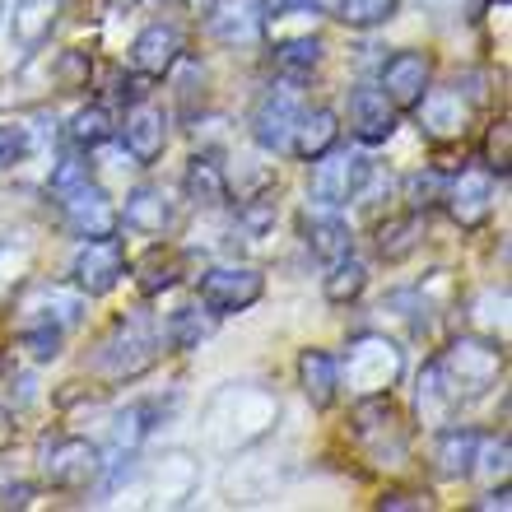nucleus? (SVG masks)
I'll use <instances>...</instances> for the list:
<instances>
[{"mask_svg": "<svg viewBox=\"0 0 512 512\" xmlns=\"http://www.w3.org/2000/svg\"><path fill=\"white\" fill-rule=\"evenodd\" d=\"M275 419H280V401L266 387H229L210 405V443L224 452L252 447L275 429Z\"/></svg>", "mask_w": 512, "mask_h": 512, "instance_id": "1", "label": "nucleus"}, {"mask_svg": "<svg viewBox=\"0 0 512 512\" xmlns=\"http://www.w3.org/2000/svg\"><path fill=\"white\" fill-rule=\"evenodd\" d=\"M154 364H159V336H154L149 317H140V312H131V317L112 326L94 354V373H103L108 382H135L145 378Z\"/></svg>", "mask_w": 512, "mask_h": 512, "instance_id": "2", "label": "nucleus"}, {"mask_svg": "<svg viewBox=\"0 0 512 512\" xmlns=\"http://www.w3.org/2000/svg\"><path fill=\"white\" fill-rule=\"evenodd\" d=\"M433 364H438V373L447 378V387H452V396H457L461 405L480 401V396H485L489 387H499V378H503V350L485 336L452 340Z\"/></svg>", "mask_w": 512, "mask_h": 512, "instance_id": "3", "label": "nucleus"}, {"mask_svg": "<svg viewBox=\"0 0 512 512\" xmlns=\"http://www.w3.org/2000/svg\"><path fill=\"white\" fill-rule=\"evenodd\" d=\"M405 373V354L387 336H359L345 354V382L354 396H387Z\"/></svg>", "mask_w": 512, "mask_h": 512, "instance_id": "4", "label": "nucleus"}, {"mask_svg": "<svg viewBox=\"0 0 512 512\" xmlns=\"http://www.w3.org/2000/svg\"><path fill=\"white\" fill-rule=\"evenodd\" d=\"M368 177H373V163L364 154H350V149H326L312 159V177H308V196L312 205H326V210H340L359 196Z\"/></svg>", "mask_w": 512, "mask_h": 512, "instance_id": "5", "label": "nucleus"}, {"mask_svg": "<svg viewBox=\"0 0 512 512\" xmlns=\"http://www.w3.org/2000/svg\"><path fill=\"white\" fill-rule=\"evenodd\" d=\"M38 466H42V480L52 489H84V485H94L98 471H103V452L89 438L56 433V438H42Z\"/></svg>", "mask_w": 512, "mask_h": 512, "instance_id": "6", "label": "nucleus"}, {"mask_svg": "<svg viewBox=\"0 0 512 512\" xmlns=\"http://www.w3.org/2000/svg\"><path fill=\"white\" fill-rule=\"evenodd\" d=\"M196 294H201L210 317H233V312H247L261 303L266 280H261V270H252V266H215L201 275Z\"/></svg>", "mask_w": 512, "mask_h": 512, "instance_id": "7", "label": "nucleus"}, {"mask_svg": "<svg viewBox=\"0 0 512 512\" xmlns=\"http://www.w3.org/2000/svg\"><path fill=\"white\" fill-rule=\"evenodd\" d=\"M298 112H303V98H298L294 84H270L252 108V140L261 149H270V154L289 149V135H294Z\"/></svg>", "mask_w": 512, "mask_h": 512, "instance_id": "8", "label": "nucleus"}, {"mask_svg": "<svg viewBox=\"0 0 512 512\" xmlns=\"http://www.w3.org/2000/svg\"><path fill=\"white\" fill-rule=\"evenodd\" d=\"M70 275H75V289H80V294H89V298L112 294L117 280L126 275L122 243H117V238H84V247L75 252Z\"/></svg>", "mask_w": 512, "mask_h": 512, "instance_id": "9", "label": "nucleus"}, {"mask_svg": "<svg viewBox=\"0 0 512 512\" xmlns=\"http://www.w3.org/2000/svg\"><path fill=\"white\" fill-rule=\"evenodd\" d=\"M61 210H66L70 233H80V238H112L117 224H122L112 196L98 187V182H80V187H70L66 196H61Z\"/></svg>", "mask_w": 512, "mask_h": 512, "instance_id": "10", "label": "nucleus"}, {"mask_svg": "<svg viewBox=\"0 0 512 512\" xmlns=\"http://www.w3.org/2000/svg\"><path fill=\"white\" fill-rule=\"evenodd\" d=\"M443 201L461 229H480L494 215V182L485 168H461L452 182H443Z\"/></svg>", "mask_w": 512, "mask_h": 512, "instance_id": "11", "label": "nucleus"}, {"mask_svg": "<svg viewBox=\"0 0 512 512\" xmlns=\"http://www.w3.org/2000/svg\"><path fill=\"white\" fill-rule=\"evenodd\" d=\"M196 480H201V461L191 452H163L159 461H149L145 471L149 499L163 503V508H182L196 494Z\"/></svg>", "mask_w": 512, "mask_h": 512, "instance_id": "12", "label": "nucleus"}, {"mask_svg": "<svg viewBox=\"0 0 512 512\" xmlns=\"http://www.w3.org/2000/svg\"><path fill=\"white\" fill-rule=\"evenodd\" d=\"M433 80V66L424 52H396L382 61V80L378 89L391 98V108L396 112H415V103L424 98V89H429Z\"/></svg>", "mask_w": 512, "mask_h": 512, "instance_id": "13", "label": "nucleus"}, {"mask_svg": "<svg viewBox=\"0 0 512 512\" xmlns=\"http://www.w3.org/2000/svg\"><path fill=\"white\" fill-rule=\"evenodd\" d=\"M210 33L224 47H252L266 33V10L261 0H215L210 5Z\"/></svg>", "mask_w": 512, "mask_h": 512, "instance_id": "14", "label": "nucleus"}, {"mask_svg": "<svg viewBox=\"0 0 512 512\" xmlns=\"http://www.w3.org/2000/svg\"><path fill=\"white\" fill-rule=\"evenodd\" d=\"M122 215V224L131 233H145V238H163V233L173 229V219H177V210H173V201H168V191L163 187H131L126 191V205L117 210Z\"/></svg>", "mask_w": 512, "mask_h": 512, "instance_id": "15", "label": "nucleus"}, {"mask_svg": "<svg viewBox=\"0 0 512 512\" xmlns=\"http://www.w3.org/2000/svg\"><path fill=\"white\" fill-rule=\"evenodd\" d=\"M415 112L424 135H433V140H457L466 131V122H471V108H466L461 89H424Z\"/></svg>", "mask_w": 512, "mask_h": 512, "instance_id": "16", "label": "nucleus"}, {"mask_svg": "<svg viewBox=\"0 0 512 512\" xmlns=\"http://www.w3.org/2000/svg\"><path fill=\"white\" fill-rule=\"evenodd\" d=\"M122 145L135 163L159 159L163 149H168V117H163V108H154V103H135V108L126 112Z\"/></svg>", "mask_w": 512, "mask_h": 512, "instance_id": "17", "label": "nucleus"}, {"mask_svg": "<svg viewBox=\"0 0 512 512\" xmlns=\"http://www.w3.org/2000/svg\"><path fill=\"white\" fill-rule=\"evenodd\" d=\"M19 308L38 312V322L61 326V331L84 322V294L80 289H66V284H33V289L19 298ZM24 326H33V322H24Z\"/></svg>", "mask_w": 512, "mask_h": 512, "instance_id": "18", "label": "nucleus"}, {"mask_svg": "<svg viewBox=\"0 0 512 512\" xmlns=\"http://www.w3.org/2000/svg\"><path fill=\"white\" fill-rule=\"evenodd\" d=\"M350 126L364 145H387L391 135H396V108H391V98L382 94V89H373V84L354 89L350 94Z\"/></svg>", "mask_w": 512, "mask_h": 512, "instance_id": "19", "label": "nucleus"}, {"mask_svg": "<svg viewBox=\"0 0 512 512\" xmlns=\"http://www.w3.org/2000/svg\"><path fill=\"white\" fill-rule=\"evenodd\" d=\"M182 61V33L173 24H149L131 42V66L140 75H168Z\"/></svg>", "mask_w": 512, "mask_h": 512, "instance_id": "20", "label": "nucleus"}, {"mask_svg": "<svg viewBox=\"0 0 512 512\" xmlns=\"http://www.w3.org/2000/svg\"><path fill=\"white\" fill-rule=\"evenodd\" d=\"M475 461H480V433L443 424L438 443H433V471L443 480H466V475H475Z\"/></svg>", "mask_w": 512, "mask_h": 512, "instance_id": "21", "label": "nucleus"}, {"mask_svg": "<svg viewBox=\"0 0 512 512\" xmlns=\"http://www.w3.org/2000/svg\"><path fill=\"white\" fill-rule=\"evenodd\" d=\"M56 14H61V0H14L10 10V42L19 52H38L42 42L52 38Z\"/></svg>", "mask_w": 512, "mask_h": 512, "instance_id": "22", "label": "nucleus"}, {"mask_svg": "<svg viewBox=\"0 0 512 512\" xmlns=\"http://www.w3.org/2000/svg\"><path fill=\"white\" fill-rule=\"evenodd\" d=\"M340 135V117L331 108H303L294 122V135H289V149H294L303 163H312L317 154H326V149L336 145Z\"/></svg>", "mask_w": 512, "mask_h": 512, "instance_id": "23", "label": "nucleus"}, {"mask_svg": "<svg viewBox=\"0 0 512 512\" xmlns=\"http://www.w3.org/2000/svg\"><path fill=\"white\" fill-rule=\"evenodd\" d=\"M322 215H303V243L312 247V256H322V261H340V256L354 252V238H350V224L336 215V210H326L317 205Z\"/></svg>", "mask_w": 512, "mask_h": 512, "instance_id": "24", "label": "nucleus"}, {"mask_svg": "<svg viewBox=\"0 0 512 512\" xmlns=\"http://www.w3.org/2000/svg\"><path fill=\"white\" fill-rule=\"evenodd\" d=\"M298 387L312 401V410H326L340 391V364L326 350H303L298 354Z\"/></svg>", "mask_w": 512, "mask_h": 512, "instance_id": "25", "label": "nucleus"}, {"mask_svg": "<svg viewBox=\"0 0 512 512\" xmlns=\"http://www.w3.org/2000/svg\"><path fill=\"white\" fill-rule=\"evenodd\" d=\"M415 410H419V419H424L429 429H443V424H452V415L461 410V401L452 396V387H447V378L438 373V364H424V373H419Z\"/></svg>", "mask_w": 512, "mask_h": 512, "instance_id": "26", "label": "nucleus"}, {"mask_svg": "<svg viewBox=\"0 0 512 512\" xmlns=\"http://www.w3.org/2000/svg\"><path fill=\"white\" fill-rule=\"evenodd\" d=\"M182 187H187L191 201L210 210V205H224V196H229V173H224V163H219L215 154H196V159L187 163Z\"/></svg>", "mask_w": 512, "mask_h": 512, "instance_id": "27", "label": "nucleus"}, {"mask_svg": "<svg viewBox=\"0 0 512 512\" xmlns=\"http://www.w3.org/2000/svg\"><path fill=\"white\" fill-rule=\"evenodd\" d=\"M419 238H424V219H419V210L396 215V219H387V224H378V256L382 261H405V256L419 247Z\"/></svg>", "mask_w": 512, "mask_h": 512, "instance_id": "28", "label": "nucleus"}, {"mask_svg": "<svg viewBox=\"0 0 512 512\" xmlns=\"http://www.w3.org/2000/svg\"><path fill=\"white\" fill-rule=\"evenodd\" d=\"M364 284H368V266L350 252V256H340V261H331V275H326L322 294H326V303L345 308V303H354V298L364 294Z\"/></svg>", "mask_w": 512, "mask_h": 512, "instance_id": "29", "label": "nucleus"}, {"mask_svg": "<svg viewBox=\"0 0 512 512\" xmlns=\"http://www.w3.org/2000/svg\"><path fill=\"white\" fill-rule=\"evenodd\" d=\"M149 429H154V424H149V405L145 401H140V405H126L122 415L112 419V452H117V457H131Z\"/></svg>", "mask_w": 512, "mask_h": 512, "instance_id": "30", "label": "nucleus"}, {"mask_svg": "<svg viewBox=\"0 0 512 512\" xmlns=\"http://www.w3.org/2000/svg\"><path fill=\"white\" fill-rule=\"evenodd\" d=\"M103 140H112V117L108 108H80L75 117H70V145L75 149H98Z\"/></svg>", "mask_w": 512, "mask_h": 512, "instance_id": "31", "label": "nucleus"}, {"mask_svg": "<svg viewBox=\"0 0 512 512\" xmlns=\"http://www.w3.org/2000/svg\"><path fill=\"white\" fill-rule=\"evenodd\" d=\"M317 61H322V38L317 33H303V38H289L275 47V66L289 70V75H308Z\"/></svg>", "mask_w": 512, "mask_h": 512, "instance_id": "32", "label": "nucleus"}, {"mask_svg": "<svg viewBox=\"0 0 512 512\" xmlns=\"http://www.w3.org/2000/svg\"><path fill=\"white\" fill-rule=\"evenodd\" d=\"M210 336V322H205L196 308H177L173 317H168V345H173L177 354H191L201 350V340Z\"/></svg>", "mask_w": 512, "mask_h": 512, "instance_id": "33", "label": "nucleus"}, {"mask_svg": "<svg viewBox=\"0 0 512 512\" xmlns=\"http://www.w3.org/2000/svg\"><path fill=\"white\" fill-rule=\"evenodd\" d=\"M177 270H182V261H177L173 252L154 247V252L145 256V266H140V294H163V289H173Z\"/></svg>", "mask_w": 512, "mask_h": 512, "instance_id": "34", "label": "nucleus"}, {"mask_svg": "<svg viewBox=\"0 0 512 512\" xmlns=\"http://www.w3.org/2000/svg\"><path fill=\"white\" fill-rule=\"evenodd\" d=\"M401 0H340V19L350 28H382L387 19H396Z\"/></svg>", "mask_w": 512, "mask_h": 512, "instance_id": "35", "label": "nucleus"}, {"mask_svg": "<svg viewBox=\"0 0 512 512\" xmlns=\"http://www.w3.org/2000/svg\"><path fill=\"white\" fill-rule=\"evenodd\" d=\"M61 340H66V331H61V326H47V322H33L19 331V345H24V354L33 364H52L56 354H61Z\"/></svg>", "mask_w": 512, "mask_h": 512, "instance_id": "36", "label": "nucleus"}, {"mask_svg": "<svg viewBox=\"0 0 512 512\" xmlns=\"http://www.w3.org/2000/svg\"><path fill=\"white\" fill-rule=\"evenodd\" d=\"M80 182H89V149H66V154L52 163V177H47V187H52L56 196H66V191L80 187Z\"/></svg>", "mask_w": 512, "mask_h": 512, "instance_id": "37", "label": "nucleus"}, {"mask_svg": "<svg viewBox=\"0 0 512 512\" xmlns=\"http://www.w3.org/2000/svg\"><path fill=\"white\" fill-rule=\"evenodd\" d=\"M89 75H94L89 52H61L52 61V80L61 84V89H84V84H89Z\"/></svg>", "mask_w": 512, "mask_h": 512, "instance_id": "38", "label": "nucleus"}, {"mask_svg": "<svg viewBox=\"0 0 512 512\" xmlns=\"http://www.w3.org/2000/svg\"><path fill=\"white\" fill-rule=\"evenodd\" d=\"M405 196H410V210H429L433 201H443V177L438 173H415L405 182Z\"/></svg>", "mask_w": 512, "mask_h": 512, "instance_id": "39", "label": "nucleus"}, {"mask_svg": "<svg viewBox=\"0 0 512 512\" xmlns=\"http://www.w3.org/2000/svg\"><path fill=\"white\" fill-rule=\"evenodd\" d=\"M24 154H28V126H0V173L24 163Z\"/></svg>", "mask_w": 512, "mask_h": 512, "instance_id": "40", "label": "nucleus"}, {"mask_svg": "<svg viewBox=\"0 0 512 512\" xmlns=\"http://www.w3.org/2000/svg\"><path fill=\"white\" fill-rule=\"evenodd\" d=\"M489 173H508V122H499L494 131H489Z\"/></svg>", "mask_w": 512, "mask_h": 512, "instance_id": "41", "label": "nucleus"}, {"mask_svg": "<svg viewBox=\"0 0 512 512\" xmlns=\"http://www.w3.org/2000/svg\"><path fill=\"white\" fill-rule=\"evenodd\" d=\"M475 466H485L489 475H503V471H508V438L489 443V457H485V461H475Z\"/></svg>", "mask_w": 512, "mask_h": 512, "instance_id": "42", "label": "nucleus"}, {"mask_svg": "<svg viewBox=\"0 0 512 512\" xmlns=\"http://www.w3.org/2000/svg\"><path fill=\"white\" fill-rule=\"evenodd\" d=\"M475 508H499V512H508V508H512V489H508V485H499L494 494H485V499L475 503Z\"/></svg>", "mask_w": 512, "mask_h": 512, "instance_id": "43", "label": "nucleus"}, {"mask_svg": "<svg viewBox=\"0 0 512 512\" xmlns=\"http://www.w3.org/2000/svg\"><path fill=\"white\" fill-rule=\"evenodd\" d=\"M378 508H424V503H419L415 494H391V499H382Z\"/></svg>", "mask_w": 512, "mask_h": 512, "instance_id": "44", "label": "nucleus"}, {"mask_svg": "<svg viewBox=\"0 0 512 512\" xmlns=\"http://www.w3.org/2000/svg\"><path fill=\"white\" fill-rule=\"evenodd\" d=\"M419 5H433V10H447V5H457V0H419Z\"/></svg>", "mask_w": 512, "mask_h": 512, "instance_id": "45", "label": "nucleus"}, {"mask_svg": "<svg viewBox=\"0 0 512 512\" xmlns=\"http://www.w3.org/2000/svg\"><path fill=\"white\" fill-rule=\"evenodd\" d=\"M191 10H210V5H215V0H187Z\"/></svg>", "mask_w": 512, "mask_h": 512, "instance_id": "46", "label": "nucleus"}, {"mask_svg": "<svg viewBox=\"0 0 512 512\" xmlns=\"http://www.w3.org/2000/svg\"><path fill=\"white\" fill-rule=\"evenodd\" d=\"M0 14H5V0H0Z\"/></svg>", "mask_w": 512, "mask_h": 512, "instance_id": "47", "label": "nucleus"}]
</instances>
